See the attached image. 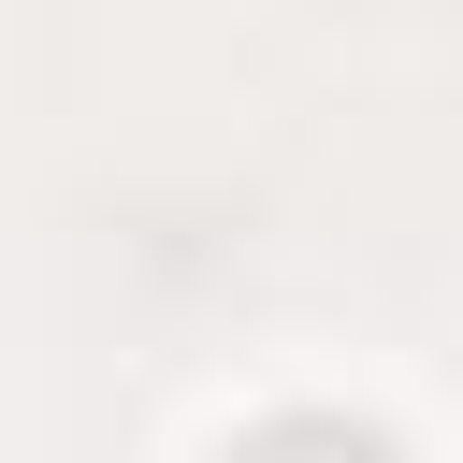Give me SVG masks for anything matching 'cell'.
<instances>
[{"mask_svg":"<svg viewBox=\"0 0 463 463\" xmlns=\"http://www.w3.org/2000/svg\"><path fill=\"white\" fill-rule=\"evenodd\" d=\"M232 463H391V434H362V420H275V434H246Z\"/></svg>","mask_w":463,"mask_h":463,"instance_id":"1","label":"cell"}]
</instances>
